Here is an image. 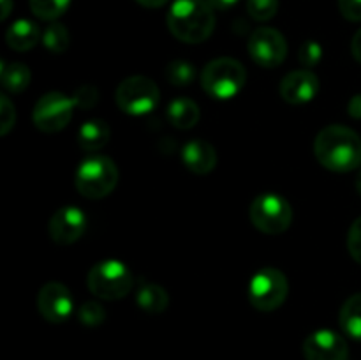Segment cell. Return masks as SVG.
Instances as JSON below:
<instances>
[{
  "label": "cell",
  "mask_w": 361,
  "mask_h": 360,
  "mask_svg": "<svg viewBox=\"0 0 361 360\" xmlns=\"http://www.w3.org/2000/svg\"><path fill=\"white\" fill-rule=\"evenodd\" d=\"M314 154L319 164L330 172H353L361 164V138L351 127L334 124L316 136Z\"/></svg>",
  "instance_id": "1"
},
{
  "label": "cell",
  "mask_w": 361,
  "mask_h": 360,
  "mask_svg": "<svg viewBox=\"0 0 361 360\" xmlns=\"http://www.w3.org/2000/svg\"><path fill=\"white\" fill-rule=\"evenodd\" d=\"M168 28L182 42L207 41L215 28L214 7L208 0H175L168 13Z\"/></svg>",
  "instance_id": "2"
},
{
  "label": "cell",
  "mask_w": 361,
  "mask_h": 360,
  "mask_svg": "<svg viewBox=\"0 0 361 360\" xmlns=\"http://www.w3.org/2000/svg\"><path fill=\"white\" fill-rule=\"evenodd\" d=\"M76 189L88 200L106 198L118 184V168L106 155H90L83 159L76 172Z\"/></svg>",
  "instance_id": "3"
},
{
  "label": "cell",
  "mask_w": 361,
  "mask_h": 360,
  "mask_svg": "<svg viewBox=\"0 0 361 360\" xmlns=\"http://www.w3.org/2000/svg\"><path fill=\"white\" fill-rule=\"evenodd\" d=\"M247 81V71L238 60L221 56L201 71V87L215 99H231L238 94Z\"/></svg>",
  "instance_id": "4"
},
{
  "label": "cell",
  "mask_w": 361,
  "mask_h": 360,
  "mask_svg": "<svg viewBox=\"0 0 361 360\" xmlns=\"http://www.w3.org/2000/svg\"><path fill=\"white\" fill-rule=\"evenodd\" d=\"M88 289L104 300H120L129 295L134 286L133 274L118 260H104L90 268L87 277Z\"/></svg>",
  "instance_id": "5"
},
{
  "label": "cell",
  "mask_w": 361,
  "mask_h": 360,
  "mask_svg": "<svg viewBox=\"0 0 361 360\" xmlns=\"http://www.w3.org/2000/svg\"><path fill=\"white\" fill-rule=\"evenodd\" d=\"M254 228L267 235H279L291 226L293 208L284 196L277 193H263L254 198L249 210Z\"/></svg>",
  "instance_id": "6"
},
{
  "label": "cell",
  "mask_w": 361,
  "mask_h": 360,
  "mask_svg": "<svg viewBox=\"0 0 361 360\" xmlns=\"http://www.w3.org/2000/svg\"><path fill=\"white\" fill-rule=\"evenodd\" d=\"M289 293L288 277L274 267H264L252 275L249 284V300L257 311L270 313L286 302Z\"/></svg>",
  "instance_id": "7"
},
{
  "label": "cell",
  "mask_w": 361,
  "mask_h": 360,
  "mask_svg": "<svg viewBox=\"0 0 361 360\" xmlns=\"http://www.w3.org/2000/svg\"><path fill=\"white\" fill-rule=\"evenodd\" d=\"M159 87L147 76H129L116 88V104L127 115H147L157 106Z\"/></svg>",
  "instance_id": "8"
},
{
  "label": "cell",
  "mask_w": 361,
  "mask_h": 360,
  "mask_svg": "<svg viewBox=\"0 0 361 360\" xmlns=\"http://www.w3.org/2000/svg\"><path fill=\"white\" fill-rule=\"evenodd\" d=\"M74 106L73 97H67L62 92H48L34 106L32 119L35 127L46 134L59 133L73 119Z\"/></svg>",
  "instance_id": "9"
},
{
  "label": "cell",
  "mask_w": 361,
  "mask_h": 360,
  "mask_svg": "<svg viewBox=\"0 0 361 360\" xmlns=\"http://www.w3.org/2000/svg\"><path fill=\"white\" fill-rule=\"evenodd\" d=\"M249 55L264 69H275L288 56V42L279 30L271 27H259L249 37Z\"/></svg>",
  "instance_id": "10"
},
{
  "label": "cell",
  "mask_w": 361,
  "mask_h": 360,
  "mask_svg": "<svg viewBox=\"0 0 361 360\" xmlns=\"http://www.w3.org/2000/svg\"><path fill=\"white\" fill-rule=\"evenodd\" d=\"M37 309L49 323H63L74 311L73 295L62 282H46L37 295Z\"/></svg>",
  "instance_id": "11"
},
{
  "label": "cell",
  "mask_w": 361,
  "mask_h": 360,
  "mask_svg": "<svg viewBox=\"0 0 361 360\" xmlns=\"http://www.w3.org/2000/svg\"><path fill=\"white\" fill-rule=\"evenodd\" d=\"M87 229V215L80 207L66 205L51 215L48 224L49 236L59 246H71L78 242Z\"/></svg>",
  "instance_id": "12"
},
{
  "label": "cell",
  "mask_w": 361,
  "mask_h": 360,
  "mask_svg": "<svg viewBox=\"0 0 361 360\" xmlns=\"http://www.w3.org/2000/svg\"><path fill=\"white\" fill-rule=\"evenodd\" d=\"M307 360H348L349 346L341 334L334 330H316L303 342Z\"/></svg>",
  "instance_id": "13"
},
{
  "label": "cell",
  "mask_w": 361,
  "mask_h": 360,
  "mask_svg": "<svg viewBox=\"0 0 361 360\" xmlns=\"http://www.w3.org/2000/svg\"><path fill=\"white\" fill-rule=\"evenodd\" d=\"M281 97L289 104H305L319 92V78L310 69L291 71L281 81Z\"/></svg>",
  "instance_id": "14"
},
{
  "label": "cell",
  "mask_w": 361,
  "mask_h": 360,
  "mask_svg": "<svg viewBox=\"0 0 361 360\" xmlns=\"http://www.w3.org/2000/svg\"><path fill=\"white\" fill-rule=\"evenodd\" d=\"M182 161L189 172L207 175L217 166V152L208 141L190 140L182 148Z\"/></svg>",
  "instance_id": "15"
},
{
  "label": "cell",
  "mask_w": 361,
  "mask_h": 360,
  "mask_svg": "<svg viewBox=\"0 0 361 360\" xmlns=\"http://www.w3.org/2000/svg\"><path fill=\"white\" fill-rule=\"evenodd\" d=\"M42 39L41 28L30 20H18L7 28L6 42L14 52H28Z\"/></svg>",
  "instance_id": "16"
},
{
  "label": "cell",
  "mask_w": 361,
  "mask_h": 360,
  "mask_svg": "<svg viewBox=\"0 0 361 360\" xmlns=\"http://www.w3.org/2000/svg\"><path fill=\"white\" fill-rule=\"evenodd\" d=\"M111 136V129L104 120L92 119L87 120L78 131V143L81 150L85 152H97L106 147Z\"/></svg>",
  "instance_id": "17"
},
{
  "label": "cell",
  "mask_w": 361,
  "mask_h": 360,
  "mask_svg": "<svg viewBox=\"0 0 361 360\" xmlns=\"http://www.w3.org/2000/svg\"><path fill=\"white\" fill-rule=\"evenodd\" d=\"M136 304L148 314H161L168 309L169 295L155 282H143L136 289Z\"/></svg>",
  "instance_id": "18"
},
{
  "label": "cell",
  "mask_w": 361,
  "mask_h": 360,
  "mask_svg": "<svg viewBox=\"0 0 361 360\" xmlns=\"http://www.w3.org/2000/svg\"><path fill=\"white\" fill-rule=\"evenodd\" d=\"M168 119L176 129H192L200 120V106L187 97H176L168 104Z\"/></svg>",
  "instance_id": "19"
},
{
  "label": "cell",
  "mask_w": 361,
  "mask_h": 360,
  "mask_svg": "<svg viewBox=\"0 0 361 360\" xmlns=\"http://www.w3.org/2000/svg\"><path fill=\"white\" fill-rule=\"evenodd\" d=\"M30 69L25 64H7L2 60V66H0V81H2V87L7 92H13V94L23 92L30 85Z\"/></svg>",
  "instance_id": "20"
},
{
  "label": "cell",
  "mask_w": 361,
  "mask_h": 360,
  "mask_svg": "<svg viewBox=\"0 0 361 360\" xmlns=\"http://www.w3.org/2000/svg\"><path fill=\"white\" fill-rule=\"evenodd\" d=\"M341 327L349 337L361 341V293L349 296L338 314Z\"/></svg>",
  "instance_id": "21"
},
{
  "label": "cell",
  "mask_w": 361,
  "mask_h": 360,
  "mask_svg": "<svg viewBox=\"0 0 361 360\" xmlns=\"http://www.w3.org/2000/svg\"><path fill=\"white\" fill-rule=\"evenodd\" d=\"M42 44L46 46V49H49L55 55L66 52L71 44V37L67 28L62 23H51L44 28L42 32Z\"/></svg>",
  "instance_id": "22"
},
{
  "label": "cell",
  "mask_w": 361,
  "mask_h": 360,
  "mask_svg": "<svg viewBox=\"0 0 361 360\" xmlns=\"http://www.w3.org/2000/svg\"><path fill=\"white\" fill-rule=\"evenodd\" d=\"M166 78L175 87H187L196 80V67L187 60H173L166 67Z\"/></svg>",
  "instance_id": "23"
},
{
  "label": "cell",
  "mask_w": 361,
  "mask_h": 360,
  "mask_svg": "<svg viewBox=\"0 0 361 360\" xmlns=\"http://www.w3.org/2000/svg\"><path fill=\"white\" fill-rule=\"evenodd\" d=\"M32 13L46 21H53L62 16L71 6V0H28Z\"/></svg>",
  "instance_id": "24"
},
{
  "label": "cell",
  "mask_w": 361,
  "mask_h": 360,
  "mask_svg": "<svg viewBox=\"0 0 361 360\" xmlns=\"http://www.w3.org/2000/svg\"><path fill=\"white\" fill-rule=\"evenodd\" d=\"M247 11L256 21H268L277 14L279 0H247Z\"/></svg>",
  "instance_id": "25"
},
{
  "label": "cell",
  "mask_w": 361,
  "mask_h": 360,
  "mask_svg": "<svg viewBox=\"0 0 361 360\" xmlns=\"http://www.w3.org/2000/svg\"><path fill=\"white\" fill-rule=\"evenodd\" d=\"M298 60L305 69H312L323 60V46L314 39H307L298 52Z\"/></svg>",
  "instance_id": "26"
},
{
  "label": "cell",
  "mask_w": 361,
  "mask_h": 360,
  "mask_svg": "<svg viewBox=\"0 0 361 360\" xmlns=\"http://www.w3.org/2000/svg\"><path fill=\"white\" fill-rule=\"evenodd\" d=\"M78 318L85 327H99L104 323L106 311L99 302H85L78 311Z\"/></svg>",
  "instance_id": "27"
},
{
  "label": "cell",
  "mask_w": 361,
  "mask_h": 360,
  "mask_svg": "<svg viewBox=\"0 0 361 360\" xmlns=\"http://www.w3.org/2000/svg\"><path fill=\"white\" fill-rule=\"evenodd\" d=\"M14 122H16V112H14L13 102L6 94H2L0 95V134L2 136L9 134V131L14 127Z\"/></svg>",
  "instance_id": "28"
},
{
  "label": "cell",
  "mask_w": 361,
  "mask_h": 360,
  "mask_svg": "<svg viewBox=\"0 0 361 360\" xmlns=\"http://www.w3.org/2000/svg\"><path fill=\"white\" fill-rule=\"evenodd\" d=\"M348 251L356 263L361 265V217L351 224L348 233Z\"/></svg>",
  "instance_id": "29"
},
{
  "label": "cell",
  "mask_w": 361,
  "mask_h": 360,
  "mask_svg": "<svg viewBox=\"0 0 361 360\" xmlns=\"http://www.w3.org/2000/svg\"><path fill=\"white\" fill-rule=\"evenodd\" d=\"M97 99H99V92L95 90V87H92V85H83V87L78 88L73 95L74 104L85 109L92 108V106L97 102Z\"/></svg>",
  "instance_id": "30"
},
{
  "label": "cell",
  "mask_w": 361,
  "mask_h": 360,
  "mask_svg": "<svg viewBox=\"0 0 361 360\" xmlns=\"http://www.w3.org/2000/svg\"><path fill=\"white\" fill-rule=\"evenodd\" d=\"M338 11L349 21H361V0H338Z\"/></svg>",
  "instance_id": "31"
},
{
  "label": "cell",
  "mask_w": 361,
  "mask_h": 360,
  "mask_svg": "<svg viewBox=\"0 0 361 360\" xmlns=\"http://www.w3.org/2000/svg\"><path fill=\"white\" fill-rule=\"evenodd\" d=\"M348 113L353 119H361V94H356L355 97H351L348 104Z\"/></svg>",
  "instance_id": "32"
},
{
  "label": "cell",
  "mask_w": 361,
  "mask_h": 360,
  "mask_svg": "<svg viewBox=\"0 0 361 360\" xmlns=\"http://www.w3.org/2000/svg\"><path fill=\"white\" fill-rule=\"evenodd\" d=\"M351 53L353 56H355L356 62L361 64V28L358 32L355 34V37H353L351 41Z\"/></svg>",
  "instance_id": "33"
},
{
  "label": "cell",
  "mask_w": 361,
  "mask_h": 360,
  "mask_svg": "<svg viewBox=\"0 0 361 360\" xmlns=\"http://www.w3.org/2000/svg\"><path fill=\"white\" fill-rule=\"evenodd\" d=\"M208 2H210V6L214 7V9L228 11L231 9V7H235L240 0H208Z\"/></svg>",
  "instance_id": "34"
},
{
  "label": "cell",
  "mask_w": 361,
  "mask_h": 360,
  "mask_svg": "<svg viewBox=\"0 0 361 360\" xmlns=\"http://www.w3.org/2000/svg\"><path fill=\"white\" fill-rule=\"evenodd\" d=\"M13 9V0H0V20H6Z\"/></svg>",
  "instance_id": "35"
},
{
  "label": "cell",
  "mask_w": 361,
  "mask_h": 360,
  "mask_svg": "<svg viewBox=\"0 0 361 360\" xmlns=\"http://www.w3.org/2000/svg\"><path fill=\"white\" fill-rule=\"evenodd\" d=\"M140 6L148 7V9H155V7H162L168 0H136Z\"/></svg>",
  "instance_id": "36"
},
{
  "label": "cell",
  "mask_w": 361,
  "mask_h": 360,
  "mask_svg": "<svg viewBox=\"0 0 361 360\" xmlns=\"http://www.w3.org/2000/svg\"><path fill=\"white\" fill-rule=\"evenodd\" d=\"M356 191H358V194L361 196V172H360L358 179H356Z\"/></svg>",
  "instance_id": "37"
}]
</instances>
